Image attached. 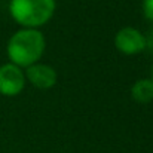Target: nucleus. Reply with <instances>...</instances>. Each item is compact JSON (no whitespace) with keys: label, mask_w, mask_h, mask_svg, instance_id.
<instances>
[{"label":"nucleus","mask_w":153,"mask_h":153,"mask_svg":"<svg viewBox=\"0 0 153 153\" xmlns=\"http://www.w3.org/2000/svg\"><path fill=\"white\" fill-rule=\"evenodd\" d=\"M45 36L39 28H21L7 42V56L18 67H30L40 61L45 52Z\"/></svg>","instance_id":"nucleus-1"},{"label":"nucleus","mask_w":153,"mask_h":153,"mask_svg":"<svg viewBox=\"0 0 153 153\" xmlns=\"http://www.w3.org/2000/svg\"><path fill=\"white\" fill-rule=\"evenodd\" d=\"M146 49H149L153 53V28L149 31V34L146 36Z\"/></svg>","instance_id":"nucleus-8"},{"label":"nucleus","mask_w":153,"mask_h":153,"mask_svg":"<svg viewBox=\"0 0 153 153\" xmlns=\"http://www.w3.org/2000/svg\"><path fill=\"white\" fill-rule=\"evenodd\" d=\"M143 12L144 16L153 22V0H143Z\"/></svg>","instance_id":"nucleus-7"},{"label":"nucleus","mask_w":153,"mask_h":153,"mask_svg":"<svg viewBox=\"0 0 153 153\" xmlns=\"http://www.w3.org/2000/svg\"><path fill=\"white\" fill-rule=\"evenodd\" d=\"M55 0H10L9 13L22 28H39L55 13Z\"/></svg>","instance_id":"nucleus-2"},{"label":"nucleus","mask_w":153,"mask_h":153,"mask_svg":"<svg viewBox=\"0 0 153 153\" xmlns=\"http://www.w3.org/2000/svg\"><path fill=\"white\" fill-rule=\"evenodd\" d=\"M25 74L21 67L6 62L0 67V94L4 97H15L22 92L25 86Z\"/></svg>","instance_id":"nucleus-3"},{"label":"nucleus","mask_w":153,"mask_h":153,"mask_svg":"<svg viewBox=\"0 0 153 153\" xmlns=\"http://www.w3.org/2000/svg\"><path fill=\"white\" fill-rule=\"evenodd\" d=\"M24 74H25V80H28L37 89H51L52 86H55L58 79L55 68L42 62L31 64L30 67L25 68Z\"/></svg>","instance_id":"nucleus-5"},{"label":"nucleus","mask_w":153,"mask_h":153,"mask_svg":"<svg viewBox=\"0 0 153 153\" xmlns=\"http://www.w3.org/2000/svg\"><path fill=\"white\" fill-rule=\"evenodd\" d=\"M114 46L125 55H137L146 49V36L134 27H123L114 36Z\"/></svg>","instance_id":"nucleus-4"},{"label":"nucleus","mask_w":153,"mask_h":153,"mask_svg":"<svg viewBox=\"0 0 153 153\" xmlns=\"http://www.w3.org/2000/svg\"><path fill=\"white\" fill-rule=\"evenodd\" d=\"M132 100L141 104L153 101V82L152 79H140L131 88Z\"/></svg>","instance_id":"nucleus-6"},{"label":"nucleus","mask_w":153,"mask_h":153,"mask_svg":"<svg viewBox=\"0 0 153 153\" xmlns=\"http://www.w3.org/2000/svg\"><path fill=\"white\" fill-rule=\"evenodd\" d=\"M150 79H152V82H153V67H152V77Z\"/></svg>","instance_id":"nucleus-9"}]
</instances>
